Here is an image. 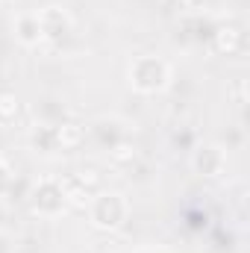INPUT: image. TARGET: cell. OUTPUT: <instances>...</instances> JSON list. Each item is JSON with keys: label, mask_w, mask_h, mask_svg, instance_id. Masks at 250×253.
I'll return each instance as SVG.
<instances>
[{"label": "cell", "mask_w": 250, "mask_h": 253, "mask_svg": "<svg viewBox=\"0 0 250 253\" xmlns=\"http://www.w3.org/2000/svg\"><path fill=\"white\" fill-rule=\"evenodd\" d=\"M53 135L59 150H74L85 141V126L77 121H62V124H53Z\"/></svg>", "instance_id": "cell-8"}, {"label": "cell", "mask_w": 250, "mask_h": 253, "mask_svg": "<svg viewBox=\"0 0 250 253\" xmlns=\"http://www.w3.org/2000/svg\"><path fill=\"white\" fill-rule=\"evenodd\" d=\"M15 39L24 47H39L44 44L42 39V24H39V12H24L15 18Z\"/></svg>", "instance_id": "cell-6"}, {"label": "cell", "mask_w": 250, "mask_h": 253, "mask_svg": "<svg viewBox=\"0 0 250 253\" xmlns=\"http://www.w3.org/2000/svg\"><path fill=\"white\" fill-rule=\"evenodd\" d=\"M30 141H33V147H36V150H42V153H53V150H59V147H56L53 126H50V124H39L36 129H33Z\"/></svg>", "instance_id": "cell-10"}, {"label": "cell", "mask_w": 250, "mask_h": 253, "mask_svg": "<svg viewBox=\"0 0 250 253\" xmlns=\"http://www.w3.org/2000/svg\"><path fill=\"white\" fill-rule=\"evenodd\" d=\"M85 212H88L91 227H97L103 233H115L129 218V203L121 191H100V194H91Z\"/></svg>", "instance_id": "cell-2"}, {"label": "cell", "mask_w": 250, "mask_h": 253, "mask_svg": "<svg viewBox=\"0 0 250 253\" xmlns=\"http://www.w3.org/2000/svg\"><path fill=\"white\" fill-rule=\"evenodd\" d=\"M242 42H245V33H242L239 27H233V24H221V27H215V33H212V50H215V53L233 56V53L242 47Z\"/></svg>", "instance_id": "cell-7"}, {"label": "cell", "mask_w": 250, "mask_h": 253, "mask_svg": "<svg viewBox=\"0 0 250 253\" xmlns=\"http://www.w3.org/2000/svg\"><path fill=\"white\" fill-rule=\"evenodd\" d=\"M62 191H65L68 209H83V212H85V206H88V200H91V191L85 189V186H80L77 180H62Z\"/></svg>", "instance_id": "cell-9"}, {"label": "cell", "mask_w": 250, "mask_h": 253, "mask_svg": "<svg viewBox=\"0 0 250 253\" xmlns=\"http://www.w3.org/2000/svg\"><path fill=\"white\" fill-rule=\"evenodd\" d=\"M74 180H77L80 186H85V189L91 191L97 183H100V174H97L94 168H83V171H77V177H74Z\"/></svg>", "instance_id": "cell-14"}, {"label": "cell", "mask_w": 250, "mask_h": 253, "mask_svg": "<svg viewBox=\"0 0 250 253\" xmlns=\"http://www.w3.org/2000/svg\"><path fill=\"white\" fill-rule=\"evenodd\" d=\"M0 253H12V242H9L3 233H0Z\"/></svg>", "instance_id": "cell-15"}, {"label": "cell", "mask_w": 250, "mask_h": 253, "mask_svg": "<svg viewBox=\"0 0 250 253\" xmlns=\"http://www.w3.org/2000/svg\"><path fill=\"white\" fill-rule=\"evenodd\" d=\"M39 24H42V39L47 44H62L74 30V18L65 12L62 6H47L39 12Z\"/></svg>", "instance_id": "cell-4"}, {"label": "cell", "mask_w": 250, "mask_h": 253, "mask_svg": "<svg viewBox=\"0 0 250 253\" xmlns=\"http://www.w3.org/2000/svg\"><path fill=\"white\" fill-rule=\"evenodd\" d=\"M12 183H15V174H12V165L0 156V197H6L12 191Z\"/></svg>", "instance_id": "cell-13"}, {"label": "cell", "mask_w": 250, "mask_h": 253, "mask_svg": "<svg viewBox=\"0 0 250 253\" xmlns=\"http://www.w3.org/2000/svg\"><path fill=\"white\" fill-rule=\"evenodd\" d=\"M183 3H197V0H183Z\"/></svg>", "instance_id": "cell-16"}, {"label": "cell", "mask_w": 250, "mask_h": 253, "mask_svg": "<svg viewBox=\"0 0 250 253\" xmlns=\"http://www.w3.org/2000/svg\"><path fill=\"white\" fill-rule=\"evenodd\" d=\"M191 168L200 177H221L227 174V150L218 144H197L191 150Z\"/></svg>", "instance_id": "cell-5"}, {"label": "cell", "mask_w": 250, "mask_h": 253, "mask_svg": "<svg viewBox=\"0 0 250 253\" xmlns=\"http://www.w3.org/2000/svg\"><path fill=\"white\" fill-rule=\"evenodd\" d=\"M109 159L112 162H132L135 159V144L126 138V141H118L112 150H109Z\"/></svg>", "instance_id": "cell-12"}, {"label": "cell", "mask_w": 250, "mask_h": 253, "mask_svg": "<svg viewBox=\"0 0 250 253\" xmlns=\"http://www.w3.org/2000/svg\"><path fill=\"white\" fill-rule=\"evenodd\" d=\"M138 253H144V251H138ZM156 253H162V251H156Z\"/></svg>", "instance_id": "cell-17"}, {"label": "cell", "mask_w": 250, "mask_h": 253, "mask_svg": "<svg viewBox=\"0 0 250 253\" xmlns=\"http://www.w3.org/2000/svg\"><path fill=\"white\" fill-rule=\"evenodd\" d=\"M126 80L138 94H159L171 85V65L159 56H135L126 68Z\"/></svg>", "instance_id": "cell-1"}, {"label": "cell", "mask_w": 250, "mask_h": 253, "mask_svg": "<svg viewBox=\"0 0 250 253\" xmlns=\"http://www.w3.org/2000/svg\"><path fill=\"white\" fill-rule=\"evenodd\" d=\"M30 209L36 215H42V218H59L68 209L62 180H56V177H39L33 191H30Z\"/></svg>", "instance_id": "cell-3"}, {"label": "cell", "mask_w": 250, "mask_h": 253, "mask_svg": "<svg viewBox=\"0 0 250 253\" xmlns=\"http://www.w3.org/2000/svg\"><path fill=\"white\" fill-rule=\"evenodd\" d=\"M21 109V100L15 97V91H0V121H12Z\"/></svg>", "instance_id": "cell-11"}]
</instances>
